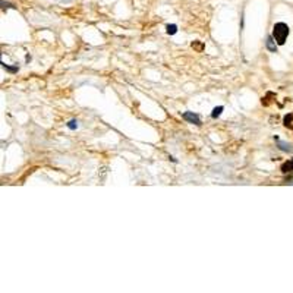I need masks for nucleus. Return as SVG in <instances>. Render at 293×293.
I'll return each mask as SVG.
<instances>
[{
  "label": "nucleus",
  "mask_w": 293,
  "mask_h": 293,
  "mask_svg": "<svg viewBox=\"0 0 293 293\" xmlns=\"http://www.w3.org/2000/svg\"><path fill=\"white\" fill-rule=\"evenodd\" d=\"M289 32H290V29H289L287 23L284 22H277L274 23V26H273V38L277 41V44L280 45H283L286 43V38H287Z\"/></svg>",
  "instance_id": "1"
},
{
  "label": "nucleus",
  "mask_w": 293,
  "mask_h": 293,
  "mask_svg": "<svg viewBox=\"0 0 293 293\" xmlns=\"http://www.w3.org/2000/svg\"><path fill=\"white\" fill-rule=\"evenodd\" d=\"M182 117L186 120V122H189L192 125H196V126H199L201 125V119H199V116L196 114V113L193 112H185L182 114Z\"/></svg>",
  "instance_id": "2"
},
{
  "label": "nucleus",
  "mask_w": 293,
  "mask_h": 293,
  "mask_svg": "<svg viewBox=\"0 0 293 293\" xmlns=\"http://www.w3.org/2000/svg\"><path fill=\"white\" fill-rule=\"evenodd\" d=\"M276 139H277V146H279V150H282L284 153H292L293 151V145L290 142H286V141H280L277 136H276Z\"/></svg>",
  "instance_id": "3"
},
{
  "label": "nucleus",
  "mask_w": 293,
  "mask_h": 293,
  "mask_svg": "<svg viewBox=\"0 0 293 293\" xmlns=\"http://www.w3.org/2000/svg\"><path fill=\"white\" fill-rule=\"evenodd\" d=\"M265 45H267V48L270 50L271 53H276V51H277V45H276V40L273 38V35H268V37H267V41H265Z\"/></svg>",
  "instance_id": "4"
},
{
  "label": "nucleus",
  "mask_w": 293,
  "mask_h": 293,
  "mask_svg": "<svg viewBox=\"0 0 293 293\" xmlns=\"http://www.w3.org/2000/svg\"><path fill=\"white\" fill-rule=\"evenodd\" d=\"M282 171H283V173H287V171H293V158H292V160H289V161H286V163H283Z\"/></svg>",
  "instance_id": "5"
},
{
  "label": "nucleus",
  "mask_w": 293,
  "mask_h": 293,
  "mask_svg": "<svg viewBox=\"0 0 293 293\" xmlns=\"http://www.w3.org/2000/svg\"><path fill=\"white\" fill-rule=\"evenodd\" d=\"M166 31H167V34L169 35H174L177 32V25H174V23H169L167 26H166Z\"/></svg>",
  "instance_id": "6"
},
{
  "label": "nucleus",
  "mask_w": 293,
  "mask_h": 293,
  "mask_svg": "<svg viewBox=\"0 0 293 293\" xmlns=\"http://www.w3.org/2000/svg\"><path fill=\"white\" fill-rule=\"evenodd\" d=\"M223 110H224V107H223V106L214 107V109H213V113H211V117H213V119H217V117L221 114V112H223Z\"/></svg>",
  "instance_id": "7"
},
{
  "label": "nucleus",
  "mask_w": 293,
  "mask_h": 293,
  "mask_svg": "<svg viewBox=\"0 0 293 293\" xmlns=\"http://www.w3.org/2000/svg\"><path fill=\"white\" fill-rule=\"evenodd\" d=\"M292 120H293V114H287L284 116V126H292Z\"/></svg>",
  "instance_id": "8"
},
{
  "label": "nucleus",
  "mask_w": 293,
  "mask_h": 293,
  "mask_svg": "<svg viewBox=\"0 0 293 293\" xmlns=\"http://www.w3.org/2000/svg\"><path fill=\"white\" fill-rule=\"evenodd\" d=\"M68 128L70 129V131H75V129L78 128V122H76L75 119H72V120H70V122L68 123Z\"/></svg>",
  "instance_id": "9"
},
{
  "label": "nucleus",
  "mask_w": 293,
  "mask_h": 293,
  "mask_svg": "<svg viewBox=\"0 0 293 293\" xmlns=\"http://www.w3.org/2000/svg\"><path fill=\"white\" fill-rule=\"evenodd\" d=\"M2 66L6 69V70L12 72V73H13V72H18V66H15V68H11V66H8V65H6V63H3V62H2Z\"/></svg>",
  "instance_id": "10"
}]
</instances>
